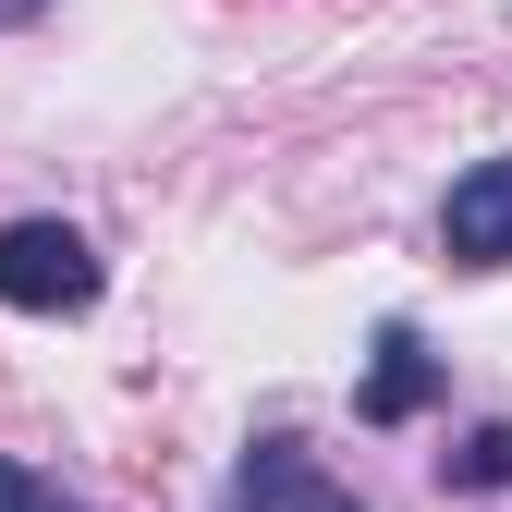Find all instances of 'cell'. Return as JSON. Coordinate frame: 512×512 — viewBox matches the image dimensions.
<instances>
[{
    "mask_svg": "<svg viewBox=\"0 0 512 512\" xmlns=\"http://www.w3.org/2000/svg\"><path fill=\"white\" fill-rule=\"evenodd\" d=\"M98 244L74 220H0V305L13 317H86L98 305Z\"/></svg>",
    "mask_w": 512,
    "mask_h": 512,
    "instance_id": "6da1fadb",
    "label": "cell"
},
{
    "mask_svg": "<svg viewBox=\"0 0 512 512\" xmlns=\"http://www.w3.org/2000/svg\"><path fill=\"white\" fill-rule=\"evenodd\" d=\"M232 512H366V500L317 464L293 427H269V439H244V452H232Z\"/></svg>",
    "mask_w": 512,
    "mask_h": 512,
    "instance_id": "7a4b0ae2",
    "label": "cell"
},
{
    "mask_svg": "<svg viewBox=\"0 0 512 512\" xmlns=\"http://www.w3.org/2000/svg\"><path fill=\"white\" fill-rule=\"evenodd\" d=\"M439 256H452V269H512V147L452 171V196H439Z\"/></svg>",
    "mask_w": 512,
    "mask_h": 512,
    "instance_id": "3957f363",
    "label": "cell"
},
{
    "mask_svg": "<svg viewBox=\"0 0 512 512\" xmlns=\"http://www.w3.org/2000/svg\"><path fill=\"white\" fill-rule=\"evenodd\" d=\"M439 403V354L415 317H378V342H366V378H354V427H415Z\"/></svg>",
    "mask_w": 512,
    "mask_h": 512,
    "instance_id": "277c9868",
    "label": "cell"
},
{
    "mask_svg": "<svg viewBox=\"0 0 512 512\" xmlns=\"http://www.w3.org/2000/svg\"><path fill=\"white\" fill-rule=\"evenodd\" d=\"M439 488H464V500H500V488H512V415L464 427L452 452H439Z\"/></svg>",
    "mask_w": 512,
    "mask_h": 512,
    "instance_id": "5b68a950",
    "label": "cell"
},
{
    "mask_svg": "<svg viewBox=\"0 0 512 512\" xmlns=\"http://www.w3.org/2000/svg\"><path fill=\"white\" fill-rule=\"evenodd\" d=\"M0 512H74V500H61V476H37V464L0 452Z\"/></svg>",
    "mask_w": 512,
    "mask_h": 512,
    "instance_id": "8992f818",
    "label": "cell"
},
{
    "mask_svg": "<svg viewBox=\"0 0 512 512\" xmlns=\"http://www.w3.org/2000/svg\"><path fill=\"white\" fill-rule=\"evenodd\" d=\"M37 13H49V0H0V37H13V25H37Z\"/></svg>",
    "mask_w": 512,
    "mask_h": 512,
    "instance_id": "52a82bcc",
    "label": "cell"
}]
</instances>
